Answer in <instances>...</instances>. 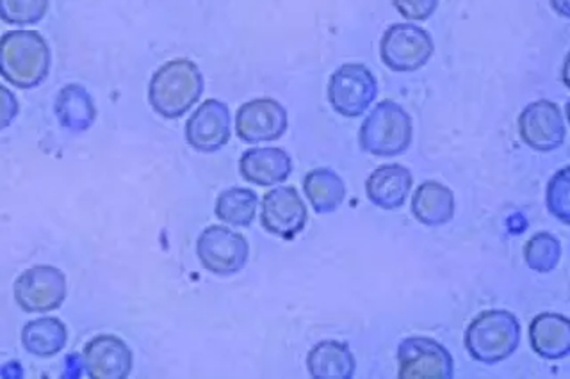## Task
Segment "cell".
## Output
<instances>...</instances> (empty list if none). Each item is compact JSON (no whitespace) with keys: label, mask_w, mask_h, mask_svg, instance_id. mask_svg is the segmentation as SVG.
<instances>
[{"label":"cell","mask_w":570,"mask_h":379,"mask_svg":"<svg viewBox=\"0 0 570 379\" xmlns=\"http://www.w3.org/2000/svg\"><path fill=\"white\" fill-rule=\"evenodd\" d=\"M204 88L200 68L189 59H175L151 76L148 102L159 117L177 120L191 111L202 99Z\"/></svg>","instance_id":"obj_1"},{"label":"cell","mask_w":570,"mask_h":379,"mask_svg":"<svg viewBox=\"0 0 570 379\" xmlns=\"http://www.w3.org/2000/svg\"><path fill=\"white\" fill-rule=\"evenodd\" d=\"M49 43L38 31L18 29L0 40V76L20 90H32L49 77Z\"/></svg>","instance_id":"obj_2"},{"label":"cell","mask_w":570,"mask_h":379,"mask_svg":"<svg viewBox=\"0 0 570 379\" xmlns=\"http://www.w3.org/2000/svg\"><path fill=\"white\" fill-rule=\"evenodd\" d=\"M521 342V325L507 310H487L469 325L465 348L474 360L494 366L512 357Z\"/></svg>","instance_id":"obj_3"},{"label":"cell","mask_w":570,"mask_h":379,"mask_svg":"<svg viewBox=\"0 0 570 379\" xmlns=\"http://www.w3.org/2000/svg\"><path fill=\"white\" fill-rule=\"evenodd\" d=\"M414 138V126L409 112L400 103L380 102L365 118L358 143L365 153L374 157H396L405 153Z\"/></svg>","instance_id":"obj_4"},{"label":"cell","mask_w":570,"mask_h":379,"mask_svg":"<svg viewBox=\"0 0 570 379\" xmlns=\"http://www.w3.org/2000/svg\"><path fill=\"white\" fill-rule=\"evenodd\" d=\"M433 52L435 46L430 32L414 23H394L380 43L383 64L397 73L417 72L426 67Z\"/></svg>","instance_id":"obj_5"},{"label":"cell","mask_w":570,"mask_h":379,"mask_svg":"<svg viewBox=\"0 0 570 379\" xmlns=\"http://www.w3.org/2000/svg\"><path fill=\"white\" fill-rule=\"evenodd\" d=\"M376 97L379 82L364 64H343L330 77L328 102L341 117H362Z\"/></svg>","instance_id":"obj_6"},{"label":"cell","mask_w":570,"mask_h":379,"mask_svg":"<svg viewBox=\"0 0 570 379\" xmlns=\"http://www.w3.org/2000/svg\"><path fill=\"white\" fill-rule=\"evenodd\" d=\"M196 253L207 271L218 277H232L245 269L249 246L243 233L213 225L202 232Z\"/></svg>","instance_id":"obj_7"},{"label":"cell","mask_w":570,"mask_h":379,"mask_svg":"<svg viewBox=\"0 0 570 379\" xmlns=\"http://www.w3.org/2000/svg\"><path fill=\"white\" fill-rule=\"evenodd\" d=\"M67 277L53 266H35L14 281V299L27 313L58 310L67 299Z\"/></svg>","instance_id":"obj_8"},{"label":"cell","mask_w":570,"mask_h":379,"mask_svg":"<svg viewBox=\"0 0 570 379\" xmlns=\"http://www.w3.org/2000/svg\"><path fill=\"white\" fill-rule=\"evenodd\" d=\"M454 363L451 352L428 337H409L397 348V378L451 379Z\"/></svg>","instance_id":"obj_9"},{"label":"cell","mask_w":570,"mask_h":379,"mask_svg":"<svg viewBox=\"0 0 570 379\" xmlns=\"http://www.w3.org/2000/svg\"><path fill=\"white\" fill-rule=\"evenodd\" d=\"M307 207L293 186H278L266 192L261 203V225L272 236L293 241L307 225Z\"/></svg>","instance_id":"obj_10"},{"label":"cell","mask_w":570,"mask_h":379,"mask_svg":"<svg viewBox=\"0 0 570 379\" xmlns=\"http://www.w3.org/2000/svg\"><path fill=\"white\" fill-rule=\"evenodd\" d=\"M289 118L281 102L273 99H255L237 109V138L245 143H269L287 132Z\"/></svg>","instance_id":"obj_11"},{"label":"cell","mask_w":570,"mask_h":379,"mask_svg":"<svg viewBox=\"0 0 570 379\" xmlns=\"http://www.w3.org/2000/svg\"><path fill=\"white\" fill-rule=\"evenodd\" d=\"M519 134L537 152H552L566 141V120L551 100L530 103L519 117Z\"/></svg>","instance_id":"obj_12"},{"label":"cell","mask_w":570,"mask_h":379,"mask_svg":"<svg viewBox=\"0 0 570 379\" xmlns=\"http://www.w3.org/2000/svg\"><path fill=\"white\" fill-rule=\"evenodd\" d=\"M230 111L222 100H205L186 123V141L196 152L214 153L230 141Z\"/></svg>","instance_id":"obj_13"},{"label":"cell","mask_w":570,"mask_h":379,"mask_svg":"<svg viewBox=\"0 0 570 379\" xmlns=\"http://www.w3.org/2000/svg\"><path fill=\"white\" fill-rule=\"evenodd\" d=\"M82 363L89 378L125 379L132 372V351L116 335H98L86 343Z\"/></svg>","instance_id":"obj_14"},{"label":"cell","mask_w":570,"mask_h":379,"mask_svg":"<svg viewBox=\"0 0 570 379\" xmlns=\"http://www.w3.org/2000/svg\"><path fill=\"white\" fill-rule=\"evenodd\" d=\"M293 161L289 153L282 148H252L243 153L239 161V173L248 183L261 188L281 186L289 179Z\"/></svg>","instance_id":"obj_15"},{"label":"cell","mask_w":570,"mask_h":379,"mask_svg":"<svg viewBox=\"0 0 570 379\" xmlns=\"http://www.w3.org/2000/svg\"><path fill=\"white\" fill-rule=\"evenodd\" d=\"M414 186L409 168L401 164L380 166L365 182V192L371 203L383 210L400 209Z\"/></svg>","instance_id":"obj_16"},{"label":"cell","mask_w":570,"mask_h":379,"mask_svg":"<svg viewBox=\"0 0 570 379\" xmlns=\"http://www.w3.org/2000/svg\"><path fill=\"white\" fill-rule=\"evenodd\" d=\"M533 351L546 360H561L570 352V322L560 313H540L530 326Z\"/></svg>","instance_id":"obj_17"},{"label":"cell","mask_w":570,"mask_h":379,"mask_svg":"<svg viewBox=\"0 0 570 379\" xmlns=\"http://www.w3.org/2000/svg\"><path fill=\"white\" fill-rule=\"evenodd\" d=\"M454 195L444 183L428 180L421 183L412 200V215L428 228L442 227L454 218Z\"/></svg>","instance_id":"obj_18"},{"label":"cell","mask_w":570,"mask_h":379,"mask_svg":"<svg viewBox=\"0 0 570 379\" xmlns=\"http://www.w3.org/2000/svg\"><path fill=\"white\" fill-rule=\"evenodd\" d=\"M53 111L58 117L59 126L73 134H80V132L91 129L97 120L94 97L89 94L85 86L80 84L65 86L58 93Z\"/></svg>","instance_id":"obj_19"},{"label":"cell","mask_w":570,"mask_h":379,"mask_svg":"<svg viewBox=\"0 0 570 379\" xmlns=\"http://www.w3.org/2000/svg\"><path fill=\"white\" fill-rule=\"evenodd\" d=\"M307 369L316 379H352L356 361L346 343L323 340L308 352Z\"/></svg>","instance_id":"obj_20"},{"label":"cell","mask_w":570,"mask_h":379,"mask_svg":"<svg viewBox=\"0 0 570 379\" xmlns=\"http://www.w3.org/2000/svg\"><path fill=\"white\" fill-rule=\"evenodd\" d=\"M303 191L317 215H332L343 206L346 198V186L343 179L328 168L308 171L303 180Z\"/></svg>","instance_id":"obj_21"},{"label":"cell","mask_w":570,"mask_h":379,"mask_svg":"<svg viewBox=\"0 0 570 379\" xmlns=\"http://www.w3.org/2000/svg\"><path fill=\"white\" fill-rule=\"evenodd\" d=\"M67 342V326L59 321L58 317H40L23 326V348L35 357H53L65 349Z\"/></svg>","instance_id":"obj_22"},{"label":"cell","mask_w":570,"mask_h":379,"mask_svg":"<svg viewBox=\"0 0 570 379\" xmlns=\"http://www.w3.org/2000/svg\"><path fill=\"white\" fill-rule=\"evenodd\" d=\"M257 192L246 188H230L216 200V216L230 227L246 228L257 215Z\"/></svg>","instance_id":"obj_23"},{"label":"cell","mask_w":570,"mask_h":379,"mask_svg":"<svg viewBox=\"0 0 570 379\" xmlns=\"http://www.w3.org/2000/svg\"><path fill=\"white\" fill-rule=\"evenodd\" d=\"M525 263L537 272H551L561 257V246L557 237L542 232L531 237L524 248Z\"/></svg>","instance_id":"obj_24"},{"label":"cell","mask_w":570,"mask_h":379,"mask_svg":"<svg viewBox=\"0 0 570 379\" xmlns=\"http://www.w3.org/2000/svg\"><path fill=\"white\" fill-rule=\"evenodd\" d=\"M50 0H0V20L9 26H32L43 20Z\"/></svg>","instance_id":"obj_25"},{"label":"cell","mask_w":570,"mask_h":379,"mask_svg":"<svg viewBox=\"0 0 570 379\" xmlns=\"http://www.w3.org/2000/svg\"><path fill=\"white\" fill-rule=\"evenodd\" d=\"M569 168H563L560 173L552 177L548 188V207L552 216H557L561 223H569L570 195H569Z\"/></svg>","instance_id":"obj_26"},{"label":"cell","mask_w":570,"mask_h":379,"mask_svg":"<svg viewBox=\"0 0 570 379\" xmlns=\"http://www.w3.org/2000/svg\"><path fill=\"white\" fill-rule=\"evenodd\" d=\"M394 8L403 19L424 22L435 13L439 0H394Z\"/></svg>","instance_id":"obj_27"},{"label":"cell","mask_w":570,"mask_h":379,"mask_svg":"<svg viewBox=\"0 0 570 379\" xmlns=\"http://www.w3.org/2000/svg\"><path fill=\"white\" fill-rule=\"evenodd\" d=\"M20 112L17 97L13 91L0 84V130L8 129Z\"/></svg>","instance_id":"obj_28"},{"label":"cell","mask_w":570,"mask_h":379,"mask_svg":"<svg viewBox=\"0 0 570 379\" xmlns=\"http://www.w3.org/2000/svg\"><path fill=\"white\" fill-rule=\"evenodd\" d=\"M552 8L561 14V17H566L569 19V0H551Z\"/></svg>","instance_id":"obj_29"}]
</instances>
